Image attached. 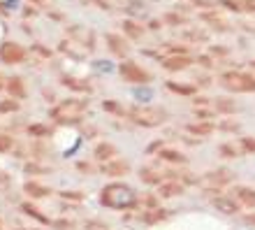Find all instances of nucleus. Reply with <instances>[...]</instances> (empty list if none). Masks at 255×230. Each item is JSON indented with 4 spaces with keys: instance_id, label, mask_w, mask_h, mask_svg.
Instances as JSON below:
<instances>
[{
    "instance_id": "nucleus-14",
    "label": "nucleus",
    "mask_w": 255,
    "mask_h": 230,
    "mask_svg": "<svg viewBox=\"0 0 255 230\" xmlns=\"http://www.w3.org/2000/svg\"><path fill=\"white\" fill-rule=\"evenodd\" d=\"M105 40H107V44H109V49H112V51H114L116 56H128L130 54V47H128V42L123 40L121 35H116V33H107V37H105Z\"/></svg>"
},
{
    "instance_id": "nucleus-2",
    "label": "nucleus",
    "mask_w": 255,
    "mask_h": 230,
    "mask_svg": "<svg viewBox=\"0 0 255 230\" xmlns=\"http://www.w3.org/2000/svg\"><path fill=\"white\" fill-rule=\"evenodd\" d=\"M88 105H91L88 100L67 98V100L58 102V105L49 112V116H51L54 121H58V123H79L81 121V114L88 109Z\"/></svg>"
},
{
    "instance_id": "nucleus-41",
    "label": "nucleus",
    "mask_w": 255,
    "mask_h": 230,
    "mask_svg": "<svg viewBox=\"0 0 255 230\" xmlns=\"http://www.w3.org/2000/svg\"><path fill=\"white\" fill-rule=\"evenodd\" d=\"M9 184H12L9 175H7V172H0V191H7L9 189Z\"/></svg>"
},
{
    "instance_id": "nucleus-38",
    "label": "nucleus",
    "mask_w": 255,
    "mask_h": 230,
    "mask_svg": "<svg viewBox=\"0 0 255 230\" xmlns=\"http://www.w3.org/2000/svg\"><path fill=\"white\" fill-rule=\"evenodd\" d=\"M30 49H33V51L40 56V58H44V61H49V58H51V49H44L42 44H33Z\"/></svg>"
},
{
    "instance_id": "nucleus-44",
    "label": "nucleus",
    "mask_w": 255,
    "mask_h": 230,
    "mask_svg": "<svg viewBox=\"0 0 255 230\" xmlns=\"http://www.w3.org/2000/svg\"><path fill=\"white\" fill-rule=\"evenodd\" d=\"M195 107H197V105H200V107H204V105H207V98H195Z\"/></svg>"
},
{
    "instance_id": "nucleus-13",
    "label": "nucleus",
    "mask_w": 255,
    "mask_h": 230,
    "mask_svg": "<svg viewBox=\"0 0 255 230\" xmlns=\"http://www.w3.org/2000/svg\"><path fill=\"white\" fill-rule=\"evenodd\" d=\"M183 191H186V186H183L179 179H169V182H162L160 186H158V196L160 198H176V196H181Z\"/></svg>"
},
{
    "instance_id": "nucleus-9",
    "label": "nucleus",
    "mask_w": 255,
    "mask_h": 230,
    "mask_svg": "<svg viewBox=\"0 0 255 230\" xmlns=\"http://www.w3.org/2000/svg\"><path fill=\"white\" fill-rule=\"evenodd\" d=\"M58 51L65 56H70L72 61H86V56L91 54L86 47H81L79 42L70 40V37H65V40H61V44H58Z\"/></svg>"
},
{
    "instance_id": "nucleus-40",
    "label": "nucleus",
    "mask_w": 255,
    "mask_h": 230,
    "mask_svg": "<svg viewBox=\"0 0 255 230\" xmlns=\"http://www.w3.org/2000/svg\"><path fill=\"white\" fill-rule=\"evenodd\" d=\"M102 109H107V112H119V114H126V109L119 107L114 100H105V102H102Z\"/></svg>"
},
{
    "instance_id": "nucleus-10",
    "label": "nucleus",
    "mask_w": 255,
    "mask_h": 230,
    "mask_svg": "<svg viewBox=\"0 0 255 230\" xmlns=\"http://www.w3.org/2000/svg\"><path fill=\"white\" fill-rule=\"evenodd\" d=\"M130 172V163L123 161V158H114V161L102 163V175L107 177H123Z\"/></svg>"
},
{
    "instance_id": "nucleus-11",
    "label": "nucleus",
    "mask_w": 255,
    "mask_h": 230,
    "mask_svg": "<svg viewBox=\"0 0 255 230\" xmlns=\"http://www.w3.org/2000/svg\"><path fill=\"white\" fill-rule=\"evenodd\" d=\"M211 205L216 207V212H223V214H228V217H232V214H237V212L242 210V205L237 203L235 198H228V196H218L211 200Z\"/></svg>"
},
{
    "instance_id": "nucleus-5",
    "label": "nucleus",
    "mask_w": 255,
    "mask_h": 230,
    "mask_svg": "<svg viewBox=\"0 0 255 230\" xmlns=\"http://www.w3.org/2000/svg\"><path fill=\"white\" fill-rule=\"evenodd\" d=\"M232 179H235V172H232V170L218 168V170H209V172H204V175H202V179H197V184H200L202 189L214 191V189H221V186L230 184Z\"/></svg>"
},
{
    "instance_id": "nucleus-29",
    "label": "nucleus",
    "mask_w": 255,
    "mask_h": 230,
    "mask_svg": "<svg viewBox=\"0 0 255 230\" xmlns=\"http://www.w3.org/2000/svg\"><path fill=\"white\" fill-rule=\"evenodd\" d=\"M19 112V100L9 98V100H0V114H14Z\"/></svg>"
},
{
    "instance_id": "nucleus-27",
    "label": "nucleus",
    "mask_w": 255,
    "mask_h": 230,
    "mask_svg": "<svg viewBox=\"0 0 255 230\" xmlns=\"http://www.w3.org/2000/svg\"><path fill=\"white\" fill-rule=\"evenodd\" d=\"M167 88L169 91H174L179 95H193L195 93V86L190 84H176V81H167Z\"/></svg>"
},
{
    "instance_id": "nucleus-16",
    "label": "nucleus",
    "mask_w": 255,
    "mask_h": 230,
    "mask_svg": "<svg viewBox=\"0 0 255 230\" xmlns=\"http://www.w3.org/2000/svg\"><path fill=\"white\" fill-rule=\"evenodd\" d=\"M190 56H167L162 61V68L169 70V72H176V70H186L190 65Z\"/></svg>"
},
{
    "instance_id": "nucleus-3",
    "label": "nucleus",
    "mask_w": 255,
    "mask_h": 230,
    "mask_svg": "<svg viewBox=\"0 0 255 230\" xmlns=\"http://www.w3.org/2000/svg\"><path fill=\"white\" fill-rule=\"evenodd\" d=\"M126 116L130 119V121L144 126V128H155V126H160V123L167 119V112L160 109V107H148V105H141V107L126 109Z\"/></svg>"
},
{
    "instance_id": "nucleus-32",
    "label": "nucleus",
    "mask_w": 255,
    "mask_h": 230,
    "mask_svg": "<svg viewBox=\"0 0 255 230\" xmlns=\"http://www.w3.org/2000/svg\"><path fill=\"white\" fill-rule=\"evenodd\" d=\"M51 168L47 165H37V163H26V175H49Z\"/></svg>"
},
{
    "instance_id": "nucleus-15",
    "label": "nucleus",
    "mask_w": 255,
    "mask_h": 230,
    "mask_svg": "<svg viewBox=\"0 0 255 230\" xmlns=\"http://www.w3.org/2000/svg\"><path fill=\"white\" fill-rule=\"evenodd\" d=\"M5 88L9 91V98H16V100H23L26 98V84H23V79L21 77H9L5 84Z\"/></svg>"
},
{
    "instance_id": "nucleus-8",
    "label": "nucleus",
    "mask_w": 255,
    "mask_h": 230,
    "mask_svg": "<svg viewBox=\"0 0 255 230\" xmlns=\"http://www.w3.org/2000/svg\"><path fill=\"white\" fill-rule=\"evenodd\" d=\"M0 61L7 65H19L26 61V49L21 47L19 42H2L0 44Z\"/></svg>"
},
{
    "instance_id": "nucleus-21",
    "label": "nucleus",
    "mask_w": 255,
    "mask_h": 230,
    "mask_svg": "<svg viewBox=\"0 0 255 230\" xmlns=\"http://www.w3.org/2000/svg\"><path fill=\"white\" fill-rule=\"evenodd\" d=\"M158 156H160L165 163H172V165H183V163L188 161L181 151H176V149H160V154Z\"/></svg>"
},
{
    "instance_id": "nucleus-49",
    "label": "nucleus",
    "mask_w": 255,
    "mask_h": 230,
    "mask_svg": "<svg viewBox=\"0 0 255 230\" xmlns=\"http://www.w3.org/2000/svg\"><path fill=\"white\" fill-rule=\"evenodd\" d=\"M5 84H7V81L2 79V77H0V88H5Z\"/></svg>"
},
{
    "instance_id": "nucleus-7",
    "label": "nucleus",
    "mask_w": 255,
    "mask_h": 230,
    "mask_svg": "<svg viewBox=\"0 0 255 230\" xmlns=\"http://www.w3.org/2000/svg\"><path fill=\"white\" fill-rule=\"evenodd\" d=\"M119 72H121L123 81H130V84H146V81H151V72H146L134 61H123L119 65Z\"/></svg>"
},
{
    "instance_id": "nucleus-45",
    "label": "nucleus",
    "mask_w": 255,
    "mask_h": 230,
    "mask_svg": "<svg viewBox=\"0 0 255 230\" xmlns=\"http://www.w3.org/2000/svg\"><path fill=\"white\" fill-rule=\"evenodd\" d=\"M77 168H79L81 172H91V165H88V163H79V165H77Z\"/></svg>"
},
{
    "instance_id": "nucleus-33",
    "label": "nucleus",
    "mask_w": 255,
    "mask_h": 230,
    "mask_svg": "<svg viewBox=\"0 0 255 230\" xmlns=\"http://www.w3.org/2000/svg\"><path fill=\"white\" fill-rule=\"evenodd\" d=\"M128 14H132V16H141L144 14V2H139V0H130L126 7Z\"/></svg>"
},
{
    "instance_id": "nucleus-12",
    "label": "nucleus",
    "mask_w": 255,
    "mask_h": 230,
    "mask_svg": "<svg viewBox=\"0 0 255 230\" xmlns=\"http://www.w3.org/2000/svg\"><path fill=\"white\" fill-rule=\"evenodd\" d=\"M61 84L65 88H72V91H77V93H93V84L88 79H81V77H63Z\"/></svg>"
},
{
    "instance_id": "nucleus-51",
    "label": "nucleus",
    "mask_w": 255,
    "mask_h": 230,
    "mask_svg": "<svg viewBox=\"0 0 255 230\" xmlns=\"http://www.w3.org/2000/svg\"><path fill=\"white\" fill-rule=\"evenodd\" d=\"M253 68H255V61H253Z\"/></svg>"
},
{
    "instance_id": "nucleus-35",
    "label": "nucleus",
    "mask_w": 255,
    "mask_h": 230,
    "mask_svg": "<svg viewBox=\"0 0 255 230\" xmlns=\"http://www.w3.org/2000/svg\"><path fill=\"white\" fill-rule=\"evenodd\" d=\"M14 147V137L5 135V133H0V154H5V151H12Z\"/></svg>"
},
{
    "instance_id": "nucleus-19",
    "label": "nucleus",
    "mask_w": 255,
    "mask_h": 230,
    "mask_svg": "<svg viewBox=\"0 0 255 230\" xmlns=\"http://www.w3.org/2000/svg\"><path fill=\"white\" fill-rule=\"evenodd\" d=\"M19 210L26 214V217H30V219H35V221H40V224H54V221H49V217H44L37 207H35L33 203H21L19 205Z\"/></svg>"
},
{
    "instance_id": "nucleus-18",
    "label": "nucleus",
    "mask_w": 255,
    "mask_h": 230,
    "mask_svg": "<svg viewBox=\"0 0 255 230\" xmlns=\"http://www.w3.org/2000/svg\"><path fill=\"white\" fill-rule=\"evenodd\" d=\"M23 193L30 198H47L49 193H51V189H47V186H42L40 182H26V186H23Z\"/></svg>"
},
{
    "instance_id": "nucleus-46",
    "label": "nucleus",
    "mask_w": 255,
    "mask_h": 230,
    "mask_svg": "<svg viewBox=\"0 0 255 230\" xmlns=\"http://www.w3.org/2000/svg\"><path fill=\"white\" fill-rule=\"evenodd\" d=\"M144 203H146L148 207H151V205H155V196H146V198H144Z\"/></svg>"
},
{
    "instance_id": "nucleus-37",
    "label": "nucleus",
    "mask_w": 255,
    "mask_h": 230,
    "mask_svg": "<svg viewBox=\"0 0 255 230\" xmlns=\"http://www.w3.org/2000/svg\"><path fill=\"white\" fill-rule=\"evenodd\" d=\"M239 149L246 151V154L255 151V140H251V137H242V140H239Z\"/></svg>"
},
{
    "instance_id": "nucleus-28",
    "label": "nucleus",
    "mask_w": 255,
    "mask_h": 230,
    "mask_svg": "<svg viewBox=\"0 0 255 230\" xmlns=\"http://www.w3.org/2000/svg\"><path fill=\"white\" fill-rule=\"evenodd\" d=\"M28 135L30 137H49L51 135V128H49V126H42V123H35V126H28Z\"/></svg>"
},
{
    "instance_id": "nucleus-4",
    "label": "nucleus",
    "mask_w": 255,
    "mask_h": 230,
    "mask_svg": "<svg viewBox=\"0 0 255 230\" xmlns=\"http://www.w3.org/2000/svg\"><path fill=\"white\" fill-rule=\"evenodd\" d=\"M221 84L228 91H235V93H251V91H255V77L246 75V72H225L221 77Z\"/></svg>"
},
{
    "instance_id": "nucleus-22",
    "label": "nucleus",
    "mask_w": 255,
    "mask_h": 230,
    "mask_svg": "<svg viewBox=\"0 0 255 230\" xmlns=\"http://www.w3.org/2000/svg\"><path fill=\"white\" fill-rule=\"evenodd\" d=\"M214 123H209V121H202V123H188V133H193V135L197 137H207L214 133Z\"/></svg>"
},
{
    "instance_id": "nucleus-25",
    "label": "nucleus",
    "mask_w": 255,
    "mask_h": 230,
    "mask_svg": "<svg viewBox=\"0 0 255 230\" xmlns=\"http://www.w3.org/2000/svg\"><path fill=\"white\" fill-rule=\"evenodd\" d=\"M139 177H141V182H146V184H158V186L162 184L160 172H155V170H151V168L139 170Z\"/></svg>"
},
{
    "instance_id": "nucleus-47",
    "label": "nucleus",
    "mask_w": 255,
    "mask_h": 230,
    "mask_svg": "<svg viewBox=\"0 0 255 230\" xmlns=\"http://www.w3.org/2000/svg\"><path fill=\"white\" fill-rule=\"evenodd\" d=\"M244 221H246V224H255V214H246V217H244Z\"/></svg>"
},
{
    "instance_id": "nucleus-23",
    "label": "nucleus",
    "mask_w": 255,
    "mask_h": 230,
    "mask_svg": "<svg viewBox=\"0 0 255 230\" xmlns=\"http://www.w3.org/2000/svg\"><path fill=\"white\" fill-rule=\"evenodd\" d=\"M214 109H216V112H221V114H235V112H237V102L230 100V98H216Z\"/></svg>"
},
{
    "instance_id": "nucleus-34",
    "label": "nucleus",
    "mask_w": 255,
    "mask_h": 230,
    "mask_svg": "<svg viewBox=\"0 0 255 230\" xmlns=\"http://www.w3.org/2000/svg\"><path fill=\"white\" fill-rule=\"evenodd\" d=\"M93 70L95 72H100V75H109L112 70H114V65L109 61H93Z\"/></svg>"
},
{
    "instance_id": "nucleus-48",
    "label": "nucleus",
    "mask_w": 255,
    "mask_h": 230,
    "mask_svg": "<svg viewBox=\"0 0 255 230\" xmlns=\"http://www.w3.org/2000/svg\"><path fill=\"white\" fill-rule=\"evenodd\" d=\"M33 2H35V5H47L49 0H33Z\"/></svg>"
},
{
    "instance_id": "nucleus-20",
    "label": "nucleus",
    "mask_w": 255,
    "mask_h": 230,
    "mask_svg": "<svg viewBox=\"0 0 255 230\" xmlns=\"http://www.w3.org/2000/svg\"><path fill=\"white\" fill-rule=\"evenodd\" d=\"M237 196V203L239 205H246V207H255V191L249 189V186H239L235 191Z\"/></svg>"
},
{
    "instance_id": "nucleus-1",
    "label": "nucleus",
    "mask_w": 255,
    "mask_h": 230,
    "mask_svg": "<svg viewBox=\"0 0 255 230\" xmlns=\"http://www.w3.org/2000/svg\"><path fill=\"white\" fill-rule=\"evenodd\" d=\"M100 203L109 210H130L134 205L139 203V196H137V191L132 186H128V184H107L105 189L100 191Z\"/></svg>"
},
{
    "instance_id": "nucleus-43",
    "label": "nucleus",
    "mask_w": 255,
    "mask_h": 230,
    "mask_svg": "<svg viewBox=\"0 0 255 230\" xmlns=\"http://www.w3.org/2000/svg\"><path fill=\"white\" fill-rule=\"evenodd\" d=\"M221 128H225V130H237V128H239V126H237V123H223V126H221Z\"/></svg>"
},
{
    "instance_id": "nucleus-30",
    "label": "nucleus",
    "mask_w": 255,
    "mask_h": 230,
    "mask_svg": "<svg viewBox=\"0 0 255 230\" xmlns=\"http://www.w3.org/2000/svg\"><path fill=\"white\" fill-rule=\"evenodd\" d=\"M61 198L67 200V203H84L86 193H81V191H61Z\"/></svg>"
},
{
    "instance_id": "nucleus-26",
    "label": "nucleus",
    "mask_w": 255,
    "mask_h": 230,
    "mask_svg": "<svg viewBox=\"0 0 255 230\" xmlns=\"http://www.w3.org/2000/svg\"><path fill=\"white\" fill-rule=\"evenodd\" d=\"M123 30H126V35L128 37H130V40H139L141 37V33H144V30H141V26H137V23H134V21H123Z\"/></svg>"
},
{
    "instance_id": "nucleus-39",
    "label": "nucleus",
    "mask_w": 255,
    "mask_h": 230,
    "mask_svg": "<svg viewBox=\"0 0 255 230\" xmlns=\"http://www.w3.org/2000/svg\"><path fill=\"white\" fill-rule=\"evenodd\" d=\"M54 226L56 230H70V228H74V221H70V219H58V221H54Z\"/></svg>"
},
{
    "instance_id": "nucleus-36",
    "label": "nucleus",
    "mask_w": 255,
    "mask_h": 230,
    "mask_svg": "<svg viewBox=\"0 0 255 230\" xmlns=\"http://www.w3.org/2000/svg\"><path fill=\"white\" fill-rule=\"evenodd\" d=\"M134 98H137V100H141V102H148L151 100V98H153V91H151V88H134Z\"/></svg>"
},
{
    "instance_id": "nucleus-6",
    "label": "nucleus",
    "mask_w": 255,
    "mask_h": 230,
    "mask_svg": "<svg viewBox=\"0 0 255 230\" xmlns=\"http://www.w3.org/2000/svg\"><path fill=\"white\" fill-rule=\"evenodd\" d=\"M65 37L79 42L81 47H86L88 51H93L95 49V33H93V28H88V26H81V23L67 26L65 28Z\"/></svg>"
},
{
    "instance_id": "nucleus-31",
    "label": "nucleus",
    "mask_w": 255,
    "mask_h": 230,
    "mask_svg": "<svg viewBox=\"0 0 255 230\" xmlns=\"http://www.w3.org/2000/svg\"><path fill=\"white\" fill-rule=\"evenodd\" d=\"M218 151H221V156H225V158H237V156L242 154V149H237L232 142H225L218 147Z\"/></svg>"
},
{
    "instance_id": "nucleus-17",
    "label": "nucleus",
    "mask_w": 255,
    "mask_h": 230,
    "mask_svg": "<svg viewBox=\"0 0 255 230\" xmlns=\"http://www.w3.org/2000/svg\"><path fill=\"white\" fill-rule=\"evenodd\" d=\"M93 156H95V161H100V163L114 161V156H116V147H114V144H109V142H100L98 147H95Z\"/></svg>"
},
{
    "instance_id": "nucleus-24",
    "label": "nucleus",
    "mask_w": 255,
    "mask_h": 230,
    "mask_svg": "<svg viewBox=\"0 0 255 230\" xmlns=\"http://www.w3.org/2000/svg\"><path fill=\"white\" fill-rule=\"evenodd\" d=\"M167 210H148L141 214V221L144 224H158V221H162V219H167Z\"/></svg>"
},
{
    "instance_id": "nucleus-42",
    "label": "nucleus",
    "mask_w": 255,
    "mask_h": 230,
    "mask_svg": "<svg viewBox=\"0 0 255 230\" xmlns=\"http://www.w3.org/2000/svg\"><path fill=\"white\" fill-rule=\"evenodd\" d=\"M88 2H93V5H98L100 9H109V2H107V0H88Z\"/></svg>"
},
{
    "instance_id": "nucleus-50",
    "label": "nucleus",
    "mask_w": 255,
    "mask_h": 230,
    "mask_svg": "<svg viewBox=\"0 0 255 230\" xmlns=\"http://www.w3.org/2000/svg\"><path fill=\"white\" fill-rule=\"evenodd\" d=\"M0 230H2V221H0Z\"/></svg>"
}]
</instances>
